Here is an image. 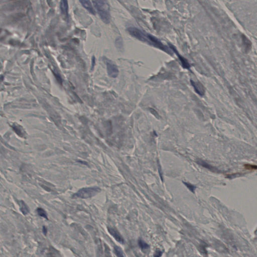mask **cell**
<instances>
[{"label":"cell","instance_id":"cell-10","mask_svg":"<svg viewBox=\"0 0 257 257\" xmlns=\"http://www.w3.org/2000/svg\"><path fill=\"white\" fill-rule=\"evenodd\" d=\"M60 9L62 13L65 17L68 15V5L67 1H62L60 2Z\"/></svg>","mask_w":257,"mask_h":257},{"label":"cell","instance_id":"cell-7","mask_svg":"<svg viewBox=\"0 0 257 257\" xmlns=\"http://www.w3.org/2000/svg\"><path fill=\"white\" fill-rule=\"evenodd\" d=\"M192 87H194V90L196 93L198 94L199 95L203 96L205 94V88L203 85L199 82H195L194 81H191Z\"/></svg>","mask_w":257,"mask_h":257},{"label":"cell","instance_id":"cell-17","mask_svg":"<svg viewBox=\"0 0 257 257\" xmlns=\"http://www.w3.org/2000/svg\"><path fill=\"white\" fill-rule=\"evenodd\" d=\"M162 255V252L160 250H157L154 253V257H161Z\"/></svg>","mask_w":257,"mask_h":257},{"label":"cell","instance_id":"cell-15","mask_svg":"<svg viewBox=\"0 0 257 257\" xmlns=\"http://www.w3.org/2000/svg\"><path fill=\"white\" fill-rule=\"evenodd\" d=\"M37 212L38 214V215L39 216L46 218V219H48L46 212L43 208H37Z\"/></svg>","mask_w":257,"mask_h":257},{"label":"cell","instance_id":"cell-5","mask_svg":"<svg viewBox=\"0 0 257 257\" xmlns=\"http://www.w3.org/2000/svg\"><path fill=\"white\" fill-rule=\"evenodd\" d=\"M108 230L110 235H112L117 242L122 244H124L125 240L124 238L116 229H114L113 227H108Z\"/></svg>","mask_w":257,"mask_h":257},{"label":"cell","instance_id":"cell-4","mask_svg":"<svg viewBox=\"0 0 257 257\" xmlns=\"http://www.w3.org/2000/svg\"><path fill=\"white\" fill-rule=\"evenodd\" d=\"M128 32L132 36L142 41H147V35L139 29L135 27H130L128 29Z\"/></svg>","mask_w":257,"mask_h":257},{"label":"cell","instance_id":"cell-2","mask_svg":"<svg viewBox=\"0 0 257 257\" xmlns=\"http://www.w3.org/2000/svg\"><path fill=\"white\" fill-rule=\"evenodd\" d=\"M100 189L97 187L83 188L78 190L73 195L75 198L87 199L93 197L100 192Z\"/></svg>","mask_w":257,"mask_h":257},{"label":"cell","instance_id":"cell-12","mask_svg":"<svg viewBox=\"0 0 257 257\" xmlns=\"http://www.w3.org/2000/svg\"><path fill=\"white\" fill-rule=\"evenodd\" d=\"M114 252L118 257H125L123 250L119 246H115L114 247Z\"/></svg>","mask_w":257,"mask_h":257},{"label":"cell","instance_id":"cell-16","mask_svg":"<svg viewBox=\"0 0 257 257\" xmlns=\"http://www.w3.org/2000/svg\"><path fill=\"white\" fill-rule=\"evenodd\" d=\"M183 183H184L186 186V187L188 188V189H189V190L191 191V192H194V190L195 189L196 187L195 186H193L192 184H190L189 183H187V182H183Z\"/></svg>","mask_w":257,"mask_h":257},{"label":"cell","instance_id":"cell-9","mask_svg":"<svg viewBox=\"0 0 257 257\" xmlns=\"http://www.w3.org/2000/svg\"><path fill=\"white\" fill-rule=\"evenodd\" d=\"M12 128L15 132V133H16L18 136L21 137H25V131L22 126H20L19 125L15 124L13 125Z\"/></svg>","mask_w":257,"mask_h":257},{"label":"cell","instance_id":"cell-13","mask_svg":"<svg viewBox=\"0 0 257 257\" xmlns=\"http://www.w3.org/2000/svg\"><path fill=\"white\" fill-rule=\"evenodd\" d=\"M20 210L24 215L27 214L29 212L28 208L27 205H26L25 202L23 201H21L20 202Z\"/></svg>","mask_w":257,"mask_h":257},{"label":"cell","instance_id":"cell-18","mask_svg":"<svg viewBox=\"0 0 257 257\" xmlns=\"http://www.w3.org/2000/svg\"><path fill=\"white\" fill-rule=\"evenodd\" d=\"M94 65H95V57L93 56L92 59V62H91V67L93 68L94 67Z\"/></svg>","mask_w":257,"mask_h":257},{"label":"cell","instance_id":"cell-8","mask_svg":"<svg viewBox=\"0 0 257 257\" xmlns=\"http://www.w3.org/2000/svg\"><path fill=\"white\" fill-rule=\"evenodd\" d=\"M79 2L82 4V6H84V7L90 12V13L92 14L93 15L96 14L95 11L91 5L90 1L88 0H81Z\"/></svg>","mask_w":257,"mask_h":257},{"label":"cell","instance_id":"cell-14","mask_svg":"<svg viewBox=\"0 0 257 257\" xmlns=\"http://www.w3.org/2000/svg\"><path fill=\"white\" fill-rule=\"evenodd\" d=\"M138 245H139L140 248L141 249V250H147V249L149 248V245L148 244H147L145 241L142 239H140L138 240Z\"/></svg>","mask_w":257,"mask_h":257},{"label":"cell","instance_id":"cell-19","mask_svg":"<svg viewBox=\"0 0 257 257\" xmlns=\"http://www.w3.org/2000/svg\"><path fill=\"white\" fill-rule=\"evenodd\" d=\"M43 232L44 234L46 235L47 233V228L45 227H43Z\"/></svg>","mask_w":257,"mask_h":257},{"label":"cell","instance_id":"cell-6","mask_svg":"<svg viewBox=\"0 0 257 257\" xmlns=\"http://www.w3.org/2000/svg\"><path fill=\"white\" fill-rule=\"evenodd\" d=\"M170 45V48H171L173 50L174 52L176 53L177 56H178V57L180 61L181 62V64H182V66L184 68L186 69H189L190 68V65L188 61H187V59H185L184 57H183L182 56H181V55H180L179 53H178V51H177L176 49V48L174 47V46L171 45V44H169Z\"/></svg>","mask_w":257,"mask_h":257},{"label":"cell","instance_id":"cell-11","mask_svg":"<svg viewBox=\"0 0 257 257\" xmlns=\"http://www.w3.org/2000/svg\"><path fill=\"white\" fill-rule=\"evenodd\" d=\"M242 39L243 44H244L246 51L248 52L251 48V42L250 41V40H249L244 35H243Z\"/></svg>","mask_w":257,"mask_h":257},{"label":"cell","instance_id":"cell-3","mask_svg":"<svg viewBox=\"0 0 257 257\" xmlns=\"http://www.w3.org/2000/svg\"><path fill=\"white\" fill-rule=\"evenodd\" d=\"M105 61L106 63V69L109 75L111 78H117L119 72L117 66L113 61L106 58H105Z\"/></svg>","mask_w":257,"mask_h":257},{"label":"cell","instance_id":"cell-1","mask_svg":"<svg viewBox=\"0 0 257 257\" xmlns=\"http://www.w3.org/2000/svg\"><path fill=\"white\" fill-rule=\"evenodd\" d=\"M92 2L102 21L106 24H109L111 20V15L108 2L99 0L93 1Z\"/></svg>","mask_w":257,"mask_h":257}]
</instances>
